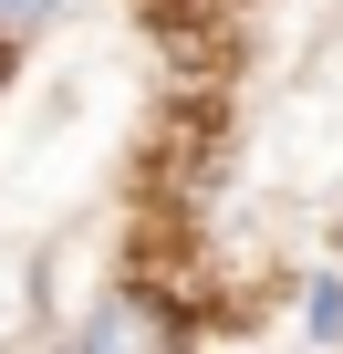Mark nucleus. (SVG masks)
Segmentation results:
<instances>
[{
	"instance_id": "nucleus-1",
	"label": "nucleus",
	"mask_w": 343,
	"mask_h": 354,
	"mask_svg": "<svg viewBox=\"0 0 343 354\" xmlns=\"http://www.w3.org/2000/svg\"><path fill=\"white\" fill-rule=\"evenodd\" d=\"M73 354H188V313L166 302L156 281H115L73 323Z\"/></svg>"
},
{
	"instance_id": "nucleus-3",
	"label": "nucleus",
	"mask_w": 343,
	"mask_h": 354,
	"mask_svg": "<svg viewBox=\"0 0 343 354\" xmlns=\"http://www.w3.org/2000/svg\"><path fill=\"white\" fill-rule=\"evenodd\" d=\"M63 354H73V344H63Z\"/></svg>"
},
{
	"instance_id": "nucleus-2",
	"label": "nucleus",
	"mask_w": 343,
	"mask_h": 354,
	"mask_svg": "<svg viewBox=\"0 0 343 354\" xmlns=\"http://www.w3.org/2000/svg\"><path fill=\"white\" fill-rule=\"evenodd\" d=\"M52 11H63V0H0V63H11V53H21V42H32Z\"/></svg>"
}]
</instances>
